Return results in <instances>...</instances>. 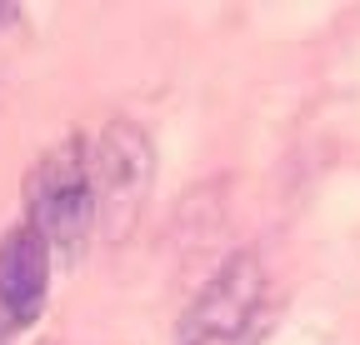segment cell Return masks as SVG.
I'll list each match as a JSON object with an SVG mask.
<instances>
[{
    "label": "cell",
    "mask_w": 360,
    "mask_h": 345,
    "mask_svg": "<svg viewBox=\"0 0 360 345\" xmlns=\"http://www.w3.org/2000/svg\"><path fill=\"white\" fill-rule=\"evenodd\" d=\"M45 280H51V245L30 226H15L0 240V311L20 330L45 306Z\"/></svg>",
    "instance_id": "cell-4"
},
{
    "label": "cell",
    "mask_w": 360,
    "mask_h": 345,
    "mask_svg": "<svg viewBox=\"0 0 360 345\" xmlns=\"http://www.w3.org/2000/svg\"><path fill=\"white\" fill-rule=\"evenodd\" d=\"M186 345H250V330H205V335H186Z\"/></svg>",
    "instance_id": "cell-5"
},
{
    "label": "cell",
    "mask_w": 360,
    "mask_h": 345,
    "mask_svg": "<svg viewBox=\"0 0 360 345\" xmlns=\"http://www.w3.org/2000/svg\"><path fill=\"white\" fill-rule=\"evenodd\" d=\"M30 200V230L51 245L56 255L75 261L90 226H96V185H90V150L80 136L60 141L56 150H45L40 165L25 181Z\"/></svg>",
    "instance_id": "cell-1"
},
{
    "label": "cell",
    "mask_w": 360,
    "mask_h": 345,
    "mask_svg": "<svg viewBox=\"0 0 360 345\" xmlns=\"http://www.w3.org/2000/svg\"><path fill=\"white\" fill-rule=\"evenodd\" d=\"M260 295H265V271L250 250H236L231 261H225L200 300L191 306L186 315V335H205V330H255V315H260Z\"/></svg>",
    "instance_id": "cell-3"
},
{
    "label": "cell",
    "mask_w": 360,
    "mask_h": 345,
    "mask_svg": "<svg viewBox=\"0 0 360 345\" xmlns=\"http://www.w3.org/2000/svg\"><path fill=\"white\" fill-rule=\"evenodd\" d=\"M155 155L135 120H110L96 150H90V185H96V221L110 240H125L135 230L150 195Z\"/></svg>",
    "instance_id": "cell-2"
},
{
    "label": "cell",
    "mask_w": 360,
    "mask_h": 345,
    "mask_svg": "<svg viewBox=\"0 0 360 345\" xmlns=\"http://www.w3.org/2000/svg\"><path fill=\"white\" fill-rule=\"evenodd\" d=\"M11 330H15V325L6 320V311H0V345H11Z\"/></svg>",
    "instance_id": "cell-6"
}]
</instances>
